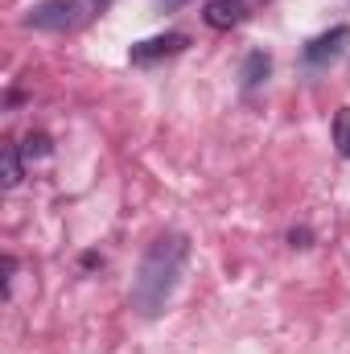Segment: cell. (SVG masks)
Masks as SVG:
<instances>
[{"instance_id":"obj_6","label":"cell","mask_w":350,"mask_h":354,"mask_svg":"<svg viewBox=\"0 0 350 354\" xmlns=\"http://www.w3.org/2000/svg\"><path fill=\"white\" fill-rule=\"evenodd\" d=\"M268 66H272L268 54H260V50L248 54V62H243V87H260L264 79H268Z\"/></svg>"},{"instance_id":"obj_1","label":"cell","mask_w":350,"mask_h":354,"mask_svg":"<svg viewBox=\"0 0 350 354\" xmlns=\"http://www.w3.org/2000/svg\"><path fill=\"white\" fill-rule=\"evenodd\" d=\"M185 260H190L185 235H165L149 248V256L140 260V272H136V284H132V305L145 317H157L169 305L177 280L185 272Z\"/></svg>"},{"instance_id":"obj_8","label":"cell","mask_w":350,"mask_h":354,"mask_svg":"<svg viewBox=\"0 0 350 354\" xmlns=\"http://www.w3.org/2000/svg\"><path fill=\"white\" fill-rule=\"evenodd\" d=\"M0 157H4V185L12 189V185L21 181V161H17V145H4V153H0Z\"/></svg>"},{"instance_id":"obj_2","label":"cell","mask_w":350,"mask_h":354,"mask_svg":"<svg viewBox=\"0 0 350 354\" xmlns=\"http://www.w3.org/2000/svg\"><path fill=\"white\" fill-rule=\"evenodd\" d=\"M75 21H79V4H75V0H46V4H37V8L29 12V25L54 29V33L71 29Z\"/></svg>"},{"instance_id":"obj_9","label":"cell","mask_w":350,"mask_h":354,"mask_svg":"<svg viewBox=\"0 0 350 354\" xmlns=\"http://www.w3.org/2000/svg\"><path fill=\"white\" fill-rule=\"evenodd\" d=\"M46 153H50V140H46V136H42V132H37V136H29V140H25V157H29V161H33V157H46Z\"/></svg>"},{"instance_id":"obj_3","label":"cell","mask_w":350,"mask_h":354,"mask_svg":"<svg viewBox=\"0 0 350 354\" xmlns=\"http://www.w3.org/2000/svg\"><path fill=\"white\" fill-rule=\"evenodd\" d=\"M347 41H350V29L338 25V29H330V33H322V37H313V41L305 46V62H309V66H326V62H334V58L347 50Z\"/></svg>"},{"instance_id":"obj_4","label":"cell","mask_w":350,"mask_h":354,"mask_svg":"<svg viewBox=\"0 0 350 354\" xmlns=\"http://www.w3.org/2000/svg\"><path fill=\"white\" fill-rule=\"evenodd\" d=\"M177 50H185V37L181 33H161V37H149V41H136L132 46V62H153V58H169Z\"/></svg>"},{"instance_id":"obj_10","label":"cell","mask_w":350,"mask_h":354,"mask_svg":"<svg viewBox=\"0 0 350 354\" xmlns=\"http://www.w3.org/2000/svg\"><path fill=\"white\" fill-rule=\"evenodd\" d=\"M95 4H99V8H107V4H111V0H95Z\"/></svg>"},{"instance_id":"obj_5","label":"cell","mask_w":350,"mask_h":354,"mask_svg":"<svg viewBox=\"0 0 350 354\" xmlns=\"http://www.w3.org/2000/svg\"><path fill=\"white\" fill-rule=\"evenodd\" d=\"M239 21H243V4H239V0H210V4H206V25L231 29V25H239Z\"/></svg>"},{"instance_id":"obj_7","label":"cell","mask_w":350,"mask_h":354,"mask_svg":"<svg viewBox=\"0 0 350 354\" xmlns=\"http://www.w3.org/2000/svg\"><path fill=\"white\" fill-rule=\"evenodd\" d=\"M334 145L342 157H350V107H338V115H334Z\"/></svg>"}]
</instances>
